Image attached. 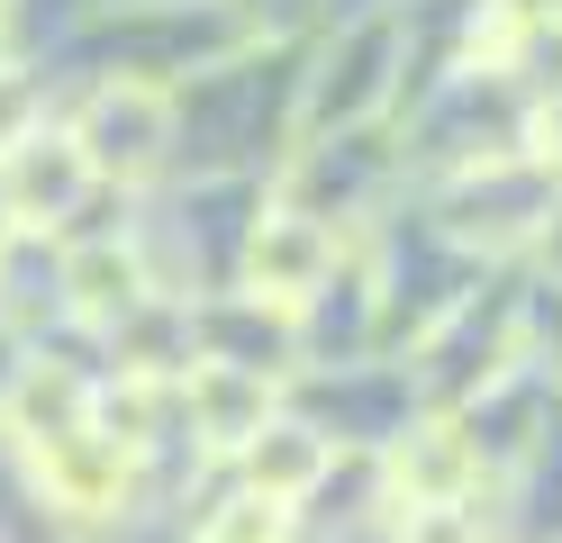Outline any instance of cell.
I'll return each instance as SVG.
<instances>
[{
    "label": "cell",
    "mask_w": 562,
    "mask_h": 543,
    "mask_svg": "<svg viewBox=\"0 0 562 543\" xmlns=\"http://www.w3.org/2000/svg\"><path fill=\"white\" fill-rule=\"evenodd\" d=\"M136 299H146V253H136V245L100 236L82 253H64V308H74L82 326H119Z\"/></svg>",
    "instance_id": "9"
},
{
    "label": "cell",
    "mask_w": 562,
    "mask_h": 543,
    "mask_svg": "<svg viewBox=\"0 0 562 543\" xmlns=\"http://www.w3.org/2000/svg\"><path fill=\"white\" fill-rule=\"evenodd\" d=\"M318 480H327V434H318V426L272 417L255 444H245V489H263V498H281V507H300Z\"/></svg>",
    "instance_id": "10"
},
{
    "label": "cell",
    "mask_w": 562,
    "mask_h": 543,
    "mask_svg": "<svg viewBox=\"0 0 562 543\" xmlns=\"http://www.w3.org/2000/svg\"><path fill=\"white\" fill-rule=\"evenodd\" d=\"M336 281V236H327V217L318 208H272L255 217V236H245V290L272 308H308L318 290Z\"/></svg>",
    "instance_id": "2"
},
{
    "label": "cell",
    "mask_w": 562,
    "mask_h": 543,
    "mask_svg": "<svg viewBox=\"0 0 562 543\" xmlns=\"http://www.w3.org/2000/svg\"><path fill=\"white\" fill-rule=\"evenodd\" d=\"M182 417H191L200 444L245 453V444L272 426V381L245 372V362H209V353H191V372H182Z\"/></svg>",
    "instance_id": "5"
},
{
    "label": "cell",
    "mask_w": 562,
    "mask_h": 543,
    "mask_svg": "<svg viewBox=\"0 0 562 543\" xmlns=\"http://www.w3.org/2000/svg\"><path fill=\"white\" fill-rule=\"evenodd\" d=\"M0 19H10V0H0Z\"/></svg>",
    "instance_id": "18"
},
{
    "label": "cell",
    "mask_w": 562,
    "mask_h": 543,
    "mask_svg": "<svg viewBox=\"0 0 562 543\" xmlns=\"http://www.w3.org/2000/svg\"><path fill=\"white\" fill-rule=\"evenodd\" d=\"M74 136H82V155H91L100 181H146L164 163V145H172V100L155 82H100L82 100Z\"/></svg>",
    "instance_id": "1"
},
{
    "label": "cell",
    "mask_w": 562,
    "mask_h": 543,
    "mask_svg": "<svg viewBox=\"0 0 562 543\" xmlns=\"http://www.w3.org/2000/svg\"><path fill=\"white\" fill-rule=\"evenodd\" d=\"M164 417H182V381L119 372V381H100V389H91V426L110 434V444H127V453H146L155 434H164Z\"/></svg>",
    "instance_id": "11"
},
{
    "label": "cell",
    "mask_w": 562,
    "mask_h": 543,
    "mask_svg": "<svg viewBox=\"0 0 562 543\" xmlns=\"http://www.w3.org/2000/svg\"><path fill=\"white\" fill-rule=\"evenodd\" d=\"M191 344L209 362H245V372L272 381L281 362L300 353V308H272V299H255V290H236V299H209L191 317Z\"/></svg>",
    "instance_id": "6"
},
{
    "label": "cell",
    "mask_w": 562,
    "mask_h": 543,
    "mask_svg": "<svg viewBox=\"0 0 562 543\" xmlns=\"http://www.w3.org/2000/svg\"><path fill=\"white\" fill-rule=\"evenodd\" d=\"M91 372L82 362H19V381H10V398H0V417H10V434L27 453L37 444H55V434H74V426H91Z\"/></svg>",
    "instance_id": "8"
},
{
    "label": "cell",
    "mask_w": 562,
    "mask_h": 543,
    "mask_svg": "<svg viewBox=\"0 0 562 543\" xmlns=\"http://www.w3.org/2000/svg\"><path fill=\"white\" fill-rule=\"evenodd\" d=\"M544 281H562V208H544Z\"/></svg>",
    "instance_id": "16"
},
{
    "label": "cell",
    "mask_w": 562,
    "mask_h": 543,
    "mask_svg": "<svg viewBox=\"0 0 562 543\" xmlns=\"http://www.w3.org/2000/svg\"><path fill=\"white\" fill-rule=\"evenodd\" d=\"M526 155H536L544 172H562V91L536 100V118H526Z\"/></svg>",
    "instance_id": "14"
},
{
    "label": "cell",
    "mask_w": 562,
    "mask_h": 543,
    "mask_svg": "<svg viewBox=\"0 0 562 543\" xmlns=\"http://www.w3.org/2000/svg\"><path fill=\"white\" fill-rule=\"evenodd\" d=\"M191 543H291V507L263 498V489H245V498H227Z\"/></svg>",
    "instance_id": "12"
},
{
    "label": "cell",
    "mask_w": 562,
    "mask_h": 543,
    "mask_svg": "<svg viewBox=\"0 0 562 543\" xmlns=\"http://www.w3.org/2000/svg\"><path fill=\"white\" fill-rule=\"evenodd\" d=\"M0 72H10V36H0Z\"/></svg>",
    "instance_id": "17"
},
{
    "label": "cell",
    "mask_w": 562,
    "mask_h": 543,
    "mask_svg": "<svg viewBox=\"0 0 562 543\" xmlns=\"http://www.w3.org/2000/svg\"><path fill=\"white\" fill-rule=\"evenodd\" d=\"M27 462H37V489L64 507V517H127V498H136V453L110 444L100 426L55 434V444H37Z\"/></svg>",
    "instance_id": "4"
},
{
    "label": "cell",
    "mask_w": 562,
    "mask_h": 543,
    "mask_svg": "<svg viewBox=\"0 0 562 543\" xmlns=\"http://www.w3.org/2000/svg\"><path fill=\"white\" fill-rule=\"evenodd\" d=\"M472 471H481V444L463 426H408L391 444V507H445V498H472Z\"/></svg>",
    "instance_id": "7"
},
{
    "label": "cell",
    "mask_w": 562,
    "mask_h": 543,
    "mask_svg": "<svg viewBox=\"0 0 562 543\" xmlns=\"http://www.w3.org/2000/svg\"><path fill=\"white\" fill-rule=\"evenodd\" d=\"M400 543H481V507L445 498V507H400Z\"/></svg>",
    "instance_id": "13"
},
{
    "label": "cell",
    "mask_w": 562,
    "mask_h": 543,
    "mask_svg": "<svg viewBox=\"0 0 562 543\" xmlns=\"http://www.w3.org/2000/svg\"><path fill=\"white\" fill-rule=\"evenodd\" d=\"M27 127H37V118H27V72L10 64V72H0V155H10Z\"/></svg>",
    "instance_id": "15"
},
{
    "label": "cell",
    "mask_w": 562,
    "mask_h": 543,
    "mask_svg": "<svg viewBox=\"0 0 562 543\" xmlns=\"http://www.w3.org/2000/svg\"><path fill=\"white\" fill-rule=\"evenodd\" d=\"M91 155L74 127H27L10 155H0V208H10V227H55V217H74L91 200Z\"/></svg>",
    "instance_id": "3"
}]
</instances>
